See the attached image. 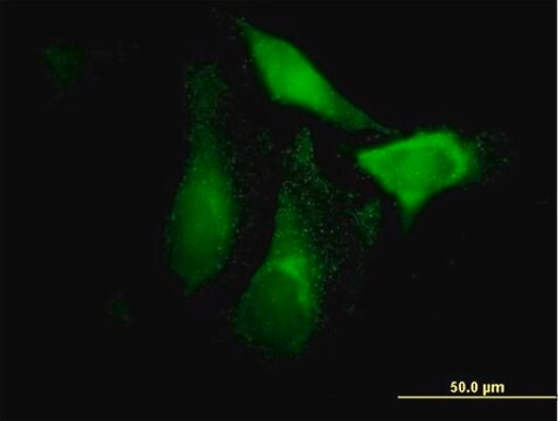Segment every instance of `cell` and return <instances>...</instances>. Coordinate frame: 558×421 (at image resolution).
I'll return each mask as SVG.
<instances>
[{"label": "cell", "mask_w": 558, "mask_h": 421, "mask_svg": "<svg viewBox=\"0 0 558 421\" xmlns=\"http://www.w3.org/2000/svg\"><path fill=\"white\" fill-rule=\"evenodd\" d=\"M229 26L255 85L271 106L353 136L383 137L399 131L355 101L298 41L241 12L229 14Z\"/></svg>", "instance_id": "277c9868"}, {"label": "cell", "mask_w": 558, "mask_h": 421, "mask_svg": "<svg viewBox=\"0 0 558 421\" xmlns=\"http://www.w3.org/2000/svg\"><path fill=\"white\" fill-rule=\"evenodd\" d=\"M508 144L502 132L434 122L374 141L343 143L339 153L396 204L402 224L409 225L434 192L500 165Z\"/></svg>", "instance_id": "3957f363"}, {"label": "cell", "mask_w": 558, "mask_h": 421, "mask_svg": "<svg viewBox=\"0 0 558 421\" xmlns=\"http://www.w3.org/2000/svg\"><path fill=\"white\" fill-rule=\"evenodd\" d=\"M234 96L222 64L195 58L184 71L185 153L162 229V263L182 294L196 298L231 269L251 201L235 133Z\"/></svg>", "instance_id": "7a4b0ae2"}, {"label": "cell", "mask_w": 558, "mask_h": 421, "mask_svg": "<svg viewBox=\"0 0 558 421\" xmlns=\"http://www.w3.org/2000/svg\"><path fill=\"white\" fill-rule=\"evenodd\" d=\"M317 145L305 123L287 143L268 244L229 321L236 341L267 361L298 351L318 286L367 251L381 229L380 205L333 183Z\"/></svg>", "instance_id": "6da1fadb"}]
</instances>
